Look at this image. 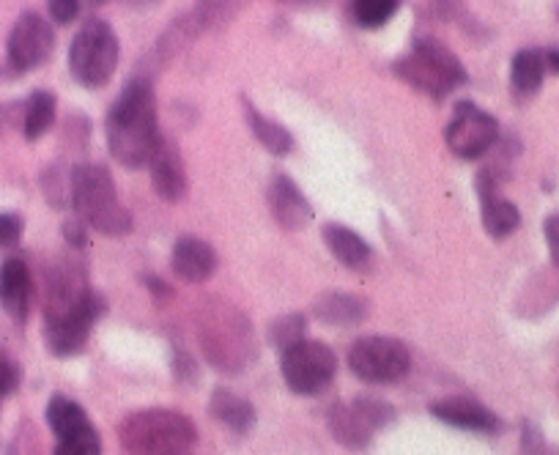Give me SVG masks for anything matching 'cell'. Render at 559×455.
<instances>
[{
    "label": "cell",
    "mask_w": 559,
    "mask_h": 455,
    "mask_svg": "<svg viewBox=\"0 0 559 455\" xmlns=\"http://www.w3.org/2000/svg\"><path fill=\"white\" fill-rule=\"evenodd\" d=\"M450 152L461 159H480L499 141V121L472 101H459L444 132Z\"/></svg>",
    "instance_id": "cell-9"
},
{
    "label": "cell",
    "mask_w": 559,
    "mask_h": 455,
    "mask_svg": "<svg viewBox=\"0 0 559 455\" xmlns=\"http://www.w3.org/2000/svg\"><path fill=\"white\" fill-rule=\"evenodd\" d=\"M316 315H319L324 324L330 326H354L359 321H365L368 315V302L354 294H341V291H332L324 294V297L316 302Z\"/></svg>",
    "instance_id": "cell-19"
},
{
    "label": "cell",
    "mask_w": 559,
    "mask_h": 455,
    "mask_svg": "<svg viewBox=\"0 0 559 455\" xmlns=\"http://www.w3.org/2000/svg\"><path fill=\"white\" fill-rule=\"evenodd\" d=\"M23 217L14 212H0V250L12 248V244L20 242L23 237Z\"/></svg>",
    "instance_id": "cell-30"
},
{
    "label": "cell",
    "mask_w": 559,
    "mask_h": 455,
    "mask_svg": "<svg viewBox=\"0 0 559 455\" xmlns=\"http://www.w3.org/2000/svg\"><path fill=\"white\" fill-rule=\"evenodd\" d=\"M146 286L152 288L157 297H174V291H170V286H163V280L159 277H146Z\"/></svg>",
    "instance_id": "cell-35"
},
{
    "label": "cell",
    "mask_w": 559,
    "mask_h": 455,
    "mask_svg": "<svg viewBox=\"0 0 559 455\" xmlns=\"http://www.w3.org/2000/svg\"><path fill=\"white\" fill-rule=\"evenodd\" d=\"M321 237H324V244L330 248V253L335 255L343 266H348V270H365V266L370 264L368 242H365L357 231L346 228V225H324Z\"/></svg>",
    "instance_id": "cell-18"
},
{
    "label": "cell",
    "mask_w": 559,
    "mask_h": 455,
    "mask_svg": "<svg viewBox=\"0 0 559 455\" xmlns=\"http://www.w3.org/2000/svg\"><path fill=\"white\" fill-rule=\"evenodd\" d=\"M56 50V34L52 25L39 14L28 12L14 23L7 41V61L12 74H25L47 63V58Z\"/></svg>",
    "instance_id": "cell-10"
},
{
    "label": "cell",
    "mask_w": 559,
    "mask_h": 455,
    "mask_svg": "<svg viewBox=\"0 0 559 455\" xmlns=\"http://www.w3.org/2000/svg\"><path fill=\"white\" fill-rule=\"evenodd\" d=\"M352 406L359 411V415H362V420L368 422L373 431H379V428H384L386 422L392 420V406L384 404V400H379V398H368V395H362V398L354 400Z\"/></svg>",
    "instance_id": "cell-29"
},
{
    "label": "cell",
    "mask_w": 559,
    "mask_h": 455,
    "mask_svg": "<svg viewBox=\"0 0 559 455\" xmlns=\"http://www.w3.org/2000/svg\"><path fill=\"white\" fill-rule=\"evenodd\" d=\"M546 52L540 50H521L513 56L510 63V85L519 99H530L537 94L543 85V74H546Z\"/></svg>",
    "instance_id": "cell-20"
},
{
    "label": "cell",
    "mask_w": 559,
    "mask_h": 455,
    "mask_svg": "<svg viewBox=\"0 0 559 455\" xmlns=\"http://www.w3.org/2000/svg\"><path fill=\"white\" fill-rule=\"evenodd\" d=\"M102 313H105V299L96 297L88 308L69 315V319L45 321L47 349H50L56 357L78 355V351L85 346V340H88L91 326H94V321L99 319Z\"/></svg>",
    "instance_id": "cell-11"
},
{
    "label": "cell",
    "mask_w": 559,
    "mask_h": 455,
    "mask_svg": "<svg viewBox=\"0 0 559 455\" xmlns=\"http://www.w3.org/2000/svg\"><path fill=\"white\" fill-rule=\"evenodd\" d=\"M107 148L123 168H148L159 141L157 99L148 80H129L105 119Z\"/></svg>",
    "instance_id": "cell-1"
},
{
    "label": "cell",
    "mask_w": 559,
    "mask_h": 455,
    "mask_svg": "<svg viewBox=\"0 0 559 455\" xmlns=\"http://www.w3.org/2000/svg\"><path fill=\"white\" fill-rule=\"evenodd\" d=\"M47 422H50L52 431L58 433V439L69 436V433L80 431V428L91 426L88 417H85L83 406H78L74 400L56 395V398L47 404Z\"/></svg>",
    "instance_id": "cell-25"
},
{
    "label": "cell",
    "mask_w": 559,
    "mask_h": 455,
    "mask_svg": "<svg viewBox=\"0 0 559 455\" xmlns=\"http://www.w3.org/2000/svg\"><path fill=\"white\" fill-rule=\"evenodd\" d=\"M121 444L129 455H190L195 447V426L181 411H134L121 422Z\"/></svg>",
    "instance_id": "cell-4"
},
{
    "label": "cell",
    "mask_w": 559,
    "mask_h": 455,
    "mask_svg": "<svg viewBox=\"0 0 559 455\" xmlns=\"http://www.w3.org/2000/svg\"><path fill=\"white\" fill-rule=\"evenodd\" d=\"M209 411L236 433L250 431L252 422H255V409L245 398L230 393V390H214L212 400H209Z\"/></svg>",
    "instance_id": "cell-23"
},
{
    "label": "cell",
    "mask_w": 559,
    "mask_h": 455,
    "mask_svg": "<svg viewBox=\"0 0 559 455\" xmlns=\"http://www.w3.org/2000/svg\"><path fill=\"white\" fill-rule=\"evenodd\" d=\"M58 101L50 91H34L23 105V135L28 143H36L56 124Z\"/></svg>",
    "instance_id": "cell-21"
},
{
    "label": "cell",
    "mask_w": 559,
    "mask_h": 455,
    "mask_svg": "<svg viewBox=\"0 0 559 455\" xmlns=\"http://www.w3.org/2000/svg\"><path fill=\"white\" fill-rule=\"evenodd\" d=\"M408 366H412V355H408L406 344H401L397 337H362L348 351V368L354 371V376L368 384L397 382V379L406 376Z\"/></svg>",
    "instance_id": "cell-7"
},
{
    "label": "cell",
    "mask_w": 559,
    "mask_h": 455,
    "mask_svg": "<svg viewBox=\"0 0 559 455\" xmlns=\"http://www.w3.org/2000/svg\"><path fill=\"white\" fill-rule=\"evenodd\" d=\"M47 9H50V17L58 25H69L78 20L80 0H47Z\"/></svg>",
    "instance_id": "cell-31"
},
{
    "label": "cell",
    "mask_w": 559,
    "mask_h": 455,
    "mask_svg": "<svg viewBox=\"0 0 559 455\" xmlns=\"http://www.w3.org/2000/svg\"><path fill=\"white\" fill-rule=\"evenodd\" d=\"M20 387V368L0 351V398L12 395Z\"/></svg>",
    "instance_id": "cell-32"
},
{
    "label": "cell",
    "mask_w": 559,
    "mask_h": 455,
    "mask_svg": "<svg viewBox=\"0 0 559 455\" xmlns=\"http://www.w3.org/2000/svg\"><path fill=\"white\" fill-rule=\"evenodd\" d=\"M170 266H174V275L185 283H203L217 270V253L203 239L181 237L170 255Z\"/></svg>",
    "instance_id": "cell-16"
},
{
    "label": "cell",
    "mask_w": 559,
    "mask_h": 455,
    "mask_svg": "<svg viewBox=\"0 0 559 455\" xmlns=\"http://www.w3.org/2000/svg\"><path fill=\"white\" fill-rule=\"evenodd\" d=\"M148 170H152V184L157 190V195L163 201H181L187 192V173L185 163H181L179 148L170 141H159L157 152H154L152 163H148Z\"/></svg>",
    "instance_id": "cell-15"
},
{
    "label": "cell",
    "mask_w": 559,
    "mask_h": 455,
    "mask_svg": "<svg viewBox=\"0 0 559 455\" xmlns=\"http://www.w3.org/2000/svg\"><path fill=\"white\" fill-rule=\"evenodd\" d=\"M401 9V0H352V17L359 28L376 31L390 23Z\"/></svg>",
    "instance_id": "cell-26"
},
{
    "label": "cell",
    "mask_w": 559,
    "mask_h": 455,
    "mask_svg": "<svg viewBox=\"0 0 559 455\" xmlns=\"http://www.w3.org/2000/svg\"><path fill=\"white\" fill-rule=\"evenodd\" d=\"M283 379L297 395H316L332 382L337 371V357L330 346L316 340H299L283 351Z\"/></svg>",
    "instance_id": "cell-8"
},
{
    "label": "cell",
    "mask_w": 559,
    "mask_h": 455,
    "mask_svg": "<svg viewBox=\"0 0 559 455\" xmlns=\"http://www.w3.org/2000/svg\"><path fill=\"white\" fill-rule=\"evenodd\" d=\"M3 127H7V107L0 105V132H3Z\"/></svg>",
    "instance_id": "cell-37"
},
{
    "label": "cell",
    "mask_w": 559,
    "mask_h": 455,
    "mask_svg": "<svg viewBox=\"0 0 559 455\" xmlns=\"http://www.w3.org/2000/svg\"><path fill=\"white\" fill-rule=\"evenodd\" d=\"M395 74L403 83L423 91V94H428L437 101L444 99L450 91H455L459 85H464L469 80L459 56L437 39L414 41L412 56L401 58L395 63Z\"/></svg>",
    "instance_id": "cell-5"
},
{
    "label": "cell",
    "mask_w": 559,
    "mask_h": 455,
    "mask_svg": "<svg viewBox=\"0 0 559 455\" xmlns=\"http://www.w3.org/2000/svg\"><path fill=\"white\" fill-rule=\"evenodd\" d=\"M69 201L83 223L105 237H127L132 214L121 206L110 170L102 165H78L69 173Z\"/></svg>",
    "instance_id": "cell-2"
},
{
    "label": "cell",
    "mask_w": 559,
    "mask_h": 455,
    "mask_svg": "<svg viewBox=\"0 0 559 455\" xmlns=\"http://www.w3.org/2000/svg\"><path fill=\"white\" fill-rule=\"evenodd\" d=\"M91 7H102V3H107V0H88Z\"/></svg>",
    "instance_id": "cell-38"
},
{
    "label": "cell",
    "mask_w": 559,
    "mask_h": 455,
    "mask_svg": "<svg viewBox=\"0 0 559 455\" xmlns=\"http://www.w3.org/2000/svg\"><path fill=\"white\" fill-rule=\"evenodd\" d=\"M31 294L34 280L23 259H7L0 264V308L7 310L14 321L28 319Z\"/></svg>",
    "instance_id": "cell-14"
},
{
    "label": "cell",
    "mask_w": 559,
    "mask_h": 455,
    "mask_svg": "<svg viewBox=\"0 0 559 455\" xmlns=\"http://www.w3.org/2000/svg\"><path fill=\"white\" fill-rule=\"evenodd\" d=\"M118 36L105 20H85L69 47V72L83 88H102L116 74Z\"/></svg>",
    "instance_id": "cell-6"
},
{
    "label": "cell",
    "mask_w": 559,
    "mask_h": 455,
    "mask_svg": "<svg viewBox=\"0 0 559 455\" xmlns=\"http://www.w3.org/2000/svg\"><path fill=\"white\" fill-rule=\"evenodd\" d=\"M63 237L72 248H83L85 244V228H83V219H67L63 223Z\"/></svg>",
    "instance_id": "cell-34"
},
{
    "label": "cell",
    "mask_w": 559,
    "mask_h": 455,
    "mask_svg": "<svg viewBox=\"0 0 559 455\" xmlns=\"http://www.w3.org/2000/svg\"><path fill=\"white\" fill-rule=\"evenodd\" d=\"M56 455H102V442L96 436L94 426H85L69 436L58 439Z\"/></svg>",
    "instance_id": "cell-28"
},
{
    "label": "cell",
    "mask_w": 559,
    "mask_h": 455,
    "mask_svg": "<svg viewBox=\"0 0 559 455\" xmlns=\"http://www.w3.org/2000/svg\"><path fill=\"white\" fill-rule=\"evenodd\" d=\"M477 195H480L483 206V228L491 234L493 239H504L521 225V212L510 201L497 195V179L491 170H483L475 181Z\"/></svg>",
    "instance_id": "cell-13"
},
{
    "label": "cell",
    "mask_w": 559,
    "mask_h": 455,
    "mask_svg": "<svg viewBox=\"0 0 559 455\" xmlns=\"http://www.w3.org/2000/svg\"><path fill=\"white\" fill-rule=\"evenodd\" d=\"M431 415L437 420L448 422L453 428H464V431H477V433H493L499 428L497 415L491 409H486L483 404H477L475 398H444L431 404Z\"/></svg>",
    "instance_id": "cell-17"
},
{
    "label": "cell",
    "mask_w": 559,
    "mask_h": 455,
    "mask_svg": "<svg viewBox=\"0 0 559 455\" xmlns=\"http://www.w3.org/2000/svg\"><path fill=\"white\" fill-rule=\"evenodd\" d=\"M245 116H247V124H250L252 135L258 137V143H261L269 154H274V157H286V154H292L294 137L286 127L277 124V121H272V119H266V116H261V112H258L250 101H245Z\"/></svg>",
    "instance_id": "cell-24"
},
{
    "label": "cell",
    "mask_w": 559,
    "mask_h": 455,
    "mask_svg": "<svg viewBox=\"0 0 559 455\" xmlns=\"http://www.w3.org/2000/svg\"><path fill=\"white\" fill-rule=\"evenodd\" d=\"M198 337L209 362L225 373H241V368L255 357L250 321L228 302L206 299L198 315Z\"/></svg>",
    "instance_id": "cell-3"
},
{
    "label": "cell",
    "mask_w": 559,
    "mask_h": 455,
    "mask_svg": "<svg viewBox=\"0 0 559 455\" xmlns=\"http://www.w3.org/2000/svg\"><path fill=\"white\" fill-rule=\"evenodd\" d=\"M269 340H272V346H277L280 351H286L288 346L305 340V315H280V319L272 321V326H269Z\"/></svg>",
    "instance_id": "cell-27"
},
{
    "label": "cell",
    "mask_w": 559,
    "mask_h": 455,
    "mask_svg": "<svg viewBox=\"0 0 559 455\" xmlns=\"http://www.w3.org/2000/svg\"><path fill=\"white\" fill-rule=\"evenodd\" d=\"M546 244L548 253H551L554 266H559V214H551L546 219Z\"/></svg>",
    "instance_id": "cell-33"
},
{
    "label": "cell",
    "mask_w": 559,
    "mask_h": 455,
    "mask_svg": "<svg viewBox=\"0 0 559 455\" xmlns=\"http://www.w3.org/2000/svg\"><path fill=\"white\" fill-rule=\"evenodd\" d=\"M269 208H272L277 225H283L286 231H299L313 219V208H310L308 197L302 195L297 184L288 179L286 173H274L269 181Z\"/></svg>",
    "instance_id": "cell-12"
},
{
    "label": "cell",
    "mask_w": 559,
    "mask_h": 455,
    "mask_svg": "<svg viewBox=\"0 0 559 455\" xmlns=\"http://www.w3.org/2000/svg\"><path fill=\"white\" fill-rule=\"evenodd\" d=\"M546 67L551 69V72L559 74V50H548L546 52Z\"/></svg>",
    "instance_id": "cell-36"
},
{
    "label": "cell",
    "mask_w": 559,
    "mask_h": 455,
    "mask_svg": "<svg viewBox=\"0 0 559 455\" xmlns=\"http://www.w3.org/2000/svg\"><path fill=\"white\" fill-rule=\"evenodd\" d=\"M326 422H330L332 436L352 450L368 447L370 436H373V428L362 420V415H359L352 404L335 406V409L330 411V420Z\"/></svg>",
    "instance_id": "cell-22"
}]
</instances>
